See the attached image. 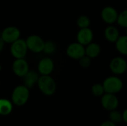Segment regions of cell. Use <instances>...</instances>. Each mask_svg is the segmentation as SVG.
<instances>
[{
    "instance_id": "obj_25",
    "label": "cell",
    "mask_w": 127,
    "mask_h": 126,
    "mask_svg": "<svg viewBox=\"0 0 127 126\" xmlns=\"http://www.w3.org/2000/svg\"><path fill=\"white\" fill-rule=\"evenodd\" d=\"M100 126H117V125L114 123H112V121H110L109 120H106L104 122H103Z\"/></svg>"
},
{
    "instance_id": "obj_22",
    "label": "cell",
    "mask_w": 127,
    "mask_h": 126,
    "mask_svg": "<svg viewBox=\"0 0 127 126\" xmlns=\"http://www.w3.org/2000/svg\"><path fill=\"white\" fill-rule=\"evenodd\" d=\"M92 94L96 97H101L104 94V88L102 83H95L91 88Z\"/></svg>"
},
{
    "instance_id": "obj_10",
    "label": "cell",
    "mask_w": 127,
    "mask_h": 126,
    "mask_svg": "<svg viewBox=\"0 0 127 126\" xmlns=\"http://www.w3.org/2000/svg\"><path fill=\"white\" fill-rule=\"evenodd\" d=\"M66 54L72 59L79 60L85 55V46L78 42H72L68 45L66 48Z\"/></svg>"
},
{
    "instance_id": "obj_27",
    "label": "cell",
    "mask_w": 127,
    "mask_h": 126,
    "mask_svg": "<svg viewBox=\"0 0 127 126\" xmlns=\"http://www.w3.org/2000/svg\"><path fill=\"white\" fill-rule=\"evenodd\" d=\"M4 45V41L2 40V39L0 37V52L3 50Z\"/></svg>"
},
{
    "instance_id": "obj_9",
    "label": "cell",
    "mask_w": 127,
    "mask_h": 126,
    "mask_svg": "<svg viewBox=\"0 0 127 126\" xmlns=\"http://www.w3.org/2000/svg\"><path fill=\"white\" fill-rule=\"evenodd\" d=\"M20 30L15 26H8L1 30V38L4 43L11 44L20 38Z\"/></svg>"
},
{
    "instance_id": "obj_31",
    "label": "cell",
    "mask_w": 127,
    "mask_h": 126,
    "mask_svg": "<svg viewBox=\"0 0 127 126\" xmlns=\"http://www.w3.org/2000/svg\"><path fill=\"white\" fill-rule=\"evenodd\" d=\"M126 74H127V72H126Z\"/></svg>"
},
{
    "instance_id": "obj_30",
    "label": "cell",
    "mask_w": 127,
    "mask_h": 126,
    "mask_svg": "<svg viewBox=\"0 0 127 126\" xmlns=\"http://www.w3.org/2000/svg\"><path fill=\"white\" fill-rule=\"evenodd\" d=\"M1 31L0 30V37H1Z\"/></svg>"
},
{
    "instance_id": "obj_21",
    "label": "cell",
    "mask_w": 127,
    "mask_h": 126,
    "mask_svg": "<svg viewBox=\"0 0 127 126\" xmlns=\"http://www.w3.org/2000/svg\"><path fill=\"white\" fill-rule=\"evenodd\" d=\"M116 23L121 27L127 28V8L123 10L120 13H118V19Z\"/></svg>"
},
{
    "instance_id": "obj_19",
    "label": "cell",
    "mask_w": 127,
    "mask_h": 126,
    "mask_svg": "<svg viewBox=\"0 0 127 126\" xmlns=\"http://www.w3.org/2000/svg\"><path fill=\"white\" fill-rule=\"evenodd\" d=\"M109 120L112 121V123L117 124H119L123 122V117H122V113L116 110H113L111 111H109Z\"/></svg>"
},
{
    "instance_id": "obj_14",
    "label": "cell",
    "mask_w": 127,
    "mask_h": 126,
    "mask_svg": "<svg viewBox=\"0 0 127 126\" xmlns=\"http://www.w3.org/2000/svg\"><path fill=\"white\" fill-rule=\"evenodd\" d=\"M103 34L106 41L111 43H115L121 36L118 28L114 25H108L104 29Z\"/></svg>"
},
{
    "instance_id": "obj_12",
    "label": "cell",
    "mask_w": 127,
    "mask_h": 126,
    "mask_svg": "<svg viewBox=\"0 0 127 126\" xmlns=\"http://www.w3.org/2000/svg\"><path fill=\"white\" fill-rule=\"evenodd\" d=\"M94 39V32L89 27L81 28L79 30L77 34V42L80 43L81 45L86 46Z\"/></svg>"
},
{
    "instance_id": "obj_2",
    "label": "cell",
    "mask_w": 127,
    "mask_h": 126,
    "mask_svg": "<svg viewBox=\"0 0 127 126\" xmlns=\"http://www.w3.org/2000/svg\"><path fill=\"white\" fill-rule=\"evenodd\" d=\"M30 97L29 88L24 85L16 86L11 94V101L13 105L21 107L25 105L28 101Z\"/></svg>"
},
{
    "instance_id": "obj_15",
    "label": "cell",
    "mask_w": 127,
    "mask_h": 126,
    "mask_svg": "<svg viewBox=\"0 0 127 126\" xmlns=\"http://www.w3.org/2000/svg\"><path fill=\"white\" fill-rule=\"evenodd\" d=\"M101 50L100 45L95 42H92L85 46V54L92 59L98 57L101 53Z\"/></svg>"
},
{
    "instance_id": "obj_1",
    "label": "cell",
    "mask_w": 127,
    "mask_h": 126,
    "mask_svg": "<svg viewBox=\"0 0 127 126\" xmlns=\"http://www.w3.org/2000/svg\"><path fill=\"white\" fill-rule=\"evenodd\" d=\"M36 85L41 93L45 96H52L57 90L56 82L50 75H41Z\"/></svg>"
},
{
    "instance_id": "obj_32",
    "label": "cell",
    "mask_w": 127,
    "mask_h": 126,
    "mask_svg": "<svg viewBox=\"0 0 127 126\" xmlns=\"http://www.w3.org/2000/svg\"></svg>"
},
{
    "instance_id": "obj_16",
    "label": "cell",
    "mask_w": 127,
    "mask_h": 126,
    "mask_svg": "<svg viewBox=\"0 0 127 126\" xmlns=\"http://www.w3.org/2000/svg\"><path fill=\"white\" fill-rule=\"evenodd\" d=\"M22 78H23V85L30 89L37 84L39 76L36 71L29 70V71Z\"/></svg>"
},
{
    "instance_id": "obj_6",
    "label": "cell",
    "mask_w": 127,
    "mask_h": 126,
    "mask_svg": "<svg viewBox=\"0 0 127 126\" xmlns=\"http://www.w3.org/2000/svg\"><path fill=\"white\" fill-rule=\"evenodd\" d=\"M100 104L103 109L111 111L118 109L119 106V100L116 94L105 93L100 97Z\"/></svg>"
},
{
    "instance_id": "obj_20",
    "label": "cell",
    "mask_w": 127,
    "mask_h": 126,
    "mask_svg": "<svg viewBox=\"0 0 127 126\" xmlns=\"http://www.w3.org/2000/svg\"><path fill=\"white\" fill-rule=\"evenodd\" d=\"M90 25H91V19L86 15H81L77 19V25L80 29L89 27Z\"/></svg>"
},
{
    "instance_id": "obj_5",
    "label": "cell",
    "mask_w": 127,
    "mask_h": 126,
    "mask_svg": "<svg viewBox=\"0 0 127 126\" xmlns=\"http://www.w3.org/2000/svg\"><path fill=\"white\" fill-rule=\"evenodd\" d=\"M28 49L26 45L25 40L22 39H18L10 46V53L15 59H24L27 54Z\"/></svg>"
},
{
    "instance_id": "obj_11",
    "label": "cell",
    "mask_w": 127,
    "mask_h": 126,
    "mask_svg": "<svg viewBox=\"0 0 127 126\" xmlns=\"http://www.w3.org/2000/svg\"><path fill=\"white\" fill-rule=\"evenodd\" d=\"M12 71L16 76L22 78L29 71L28 63L25 59H15L12 64Z\"/></svg>"
},
{
    "instance_id": "obj_24",
    "label": "cell",
    "mask_w": 127,
    "mask_h": 126,
    "mask_svg": "<svg viewBox=\"0 0 127 126\" xmlns=\"http://www.w3.org/2000/svg\"><path fill=\"white\" fill-rule=\"evenodd\" d=\"M78 62H79V65L81 68H89L92 64V59H91L90 57H89L88 56H86L85 54L83 56H82L78 60Z\"/></svg>"
},
{
    "instance_id": "obj_7",
    "label": "cell",
    "mask_w": 127,
    "mask_h": 126,
    "mask_svg": "<svg viewBox=\"0 0 127 126\" xmlns=\"http://www.w3.org/2000/svg\"><path fill=\"white\" fill-rule=\"evenodd\" d=\"M118 16L117 9L111 5L105 6L100 12V17L103 22L107 25H114L116 23Z\"/></svg>"
},
{
    "instance_id": "obj_8",
    "label": "cell",
    "mask_w": 127,
    "mask_h": 126,
    "mask_svg": "<svg viewBox=\"0 0 127 126\" xmlns=\"http://www.w3.org/2000/svg\"><path fill=\"white\" fill-rule=\"evenodd\" d=\"M28 49L33 53L42 52L45 41L38 35H30L25 39Z\"/></svg>"
},
{
    "instance_id": "obj_23",
    "label": "cell",
    "mask_w": 127,
    "mask_h": 126,
    "mask_svg": "<svg viewBox=\"0 0 127 126\" xmlns=\"http://www.w3.org/2000/svg\"><path fill=\"white\" fill-rule=\"evenodd\" d=\"M56 50H57V45L55 42H54L53 41H50V40L45 42L42 52H44L45 54L51 55L55 53Z\"/></svg>"
},
{
    "instance_id": "obj_18",
    "label": "cell",
    "mask_w": 127,
    "mask_h": 126,
    "mask_svg": "<svg viewBox=\"0 0 127 126\" xmlns=\"http://www.w3.org/2000/svg\"><path fill=\"white\" fill-rule=\"evenodd\" d=\"M13 108V104L12 101L1 98L0 99V115L1 116H7L11 114Z\"/></svg>"
},
{
    "instance_id": "obj_4",
    "label": "cell",
    "mask_w": 127,
    "mask_h": 126,
    "mask_svg": "<svg viewBox=\"0 0 127 126\" xmlns=\"http://www.w3.org/2000/svg\"><path fill=\"white\" fill-rule=\"evenodd\" d=\"M127 68V61L123 56H115L109 62V69L113 75L121 76L126 74Z\"/></svg>"
},
{
    "instance_id": "obj_28",
    "label": "cell",
    "mask_w": 127,
    "mask_h": 126,
    "mask_svg": "<svg viewBox=\"0 0 127 126\" xmlns=\"http://www.w3.org/2000/svg\"><path fill=\"white\" fill-rule=\"evenodd\" d=\"M1 65H0V72H1Z\"/></svg>"
},
{
    "instance_id": "obj_29",
    "label": "cell",
    "mask_w": 127,
    "mask_h": 126,
    "mask_svg": "<svg viewBox=\"0 0 127 126\" xmlns=\"http://www.w3.org/2000/svg\"><path fill=\"white\" fill-rule=\"evenodd\" d=\"M126 34H127V28H126Z\"/></svg>"
},
{
    "instance_id": "obj_3",
    "label": "cell",
    "mask_w": 127,
    "mask_h": 126,
    "mask_svg": "<svg viewBox=\"0 0 127 126\" xmlns=\"http://www.w3.org/2000/svg\"><path fill=\"white\" fill-rule=\"evenodd\" d=\"M103 85L105 93L117 94L121 92L124 88V82L119 76L112 75L106 77L103 82Z\"/></svg>"
},
{
    "instance_id": "obj_26",
    "label": "cell",
    "mask_w": 127,
    "mask_h": 126,
    "mask_svg": "<svg viewBox=\"0 0 127 126\" xmlns=\"http://www.w3.org/2000/svg\"><path fill=\"white\" fill-rule=\"evenodd\" d=\"M122 117H123V122L127 124V108L124 110L122 112Z\"/></svg>"
},
{
    "instance_id": "obj_17",
    "label": "cell",
    "mask_w": 127,
    "mask_h": 126,
    "mask_svg": "<svg viewBox=\"0 0 127 126\" xmlns=\"http://www.w3.org/2000/svg\"><path fill=\"white\" fill-rule=\"evenodd\" d=\"M116 50L121 55L127 56V35H121L115 42Z\"/></svg>"
},
{
    "instance_id": "obj_13",
    "label": "cell",
    "mask_w": 127,
    "mask_h": 126,
    "mask_svg": "<svg viewBox=\"0 0 127 126\" xmlns=\"http://www.w3.org/2000/svg\"><path fill=\"white\" fill-rule=\"evenodd\" d=\"M54 68V64L51 58L45 57L42 59L37 66L38 72L41 75H50Z\"/></svg>"
}]
</instances>
